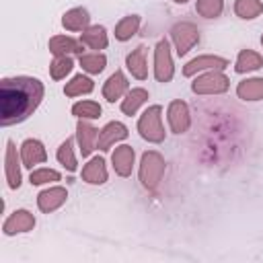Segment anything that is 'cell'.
I'll use <instances>...</instances> for the list:
<instances>
[{"instance_id":"obj_1","label":"cell","mask_w":263,"mask_h":263,"mask_svg":"<svg viewBox=\"0 0 263 263\" xmlns=\"http://www.w3.org/2000/svg\"><path fill=\"white\" fill-rule=\"evenodd\" d=\"M45 86L33 76H6L0 80V123L10 127L29 119L41 105Z\"/></svg>"},{"instance_id":"obj_2","label":"cell","mask_w":263,"mask_h":263,"mask_svg":"<svg viewBox=\"0 0 263 263\" xmlns=\"http://www.w3.org/2000/svg\"><path fill=\"white\" fill-rule=\"evenodd\" d=\"M166 171V160L158 150H146L140 156V166H138V179L140 185L146 191H156L162 177Z\"/></svg>"},{"instance_id":"obj_3","label":"cell","mask_w":263,"mask_h":263,"mask_svg":"<svg viewBox=\"0 0 263 263\" xmlns=\"http://www.w3.org/2000/svg\"><path fill=\"white\" fill-rule=\"evenodd\" d=\"M138 134L142 140L150 144H162L166 138L164 125H162V105H150L142 111L138 117Z\"/></svg>"},{"instance_id":"obj_4","label":"cell","mask_w":263,"mask_h":263,"mask_svg":"<svg viewBox=\"0 0 263 263\" xmlns=\"http://www.w3.org/2000/svg\"><path fill=\"white\" fill-rule=\"evenodd\" d=\"M230 88V78L224 70H208L193 78L191 92L193 95H224Z\"/></svg>"},{"instance_id":"obj_5","label":"cell","mask_w":263,"mask_h":263,"mask_svg":"<svg viewBox=\"0 0 263 263\" xmlns=\"http://www.w3.org/2000/svg\"><path fill=\"white\" fill-rule=\"evenodd\" d=\"M171 41L175 45V51L179 58L187 55L197 43H199V29L191 21H179L168 29Z\"/></svg>"},{"instance_id":"obj_6","label":"cell","mask_w":263,"mask_h":263,"mask_svg":"<svg viewBox=\"0 0 263 263\" xmlns=\"http://www.w3.org/2000/svg\"><path fill=\"white\" fill-rule=\"evenodd\" d=\"M152 72L156 82H171L175 76V64H173V53H171V41L166 37L158 39L154 47V62H152Z\"/></svg>"},{"instance_id":"obj_7","label":"cell","mask_w":263,"mask_h":263,"mask_svg":"<svg viewBox=\"0 0 263 263\" xmlns=\"http://www.w3.org/2000/svg\"><path fill=\"white\" fill-rule=\"evenodd\" d=\"M23 160H21V152L16 150L12 140H6V150H4V177H6V185L8 189L16 191L23 183V173H21Z\"/></svg>"},{"instance_id":"obj_8","label":"cell","mask_w":263,"mask_h":263,"mask_svg":"<svg viewBox=\"0 0 263 263\" xmlns=\"http://www.w3.org/2000/svg\"><path fill=\"white\" fill-rule=\"evenodd\" d=\"M230 66V62L222 55H214V53H201L193 60H189L185 66H183V76L185 78H193L201 72H208V70H226Z\"/></svg>"},{"instance_id":"obj_9","label":"cell","mask_w":263,"mask_h":263,"mask_svg":"<svg viewBox=\"0 0 263 263\" xmlns=\"http://www.w3.org/2000/svg\"><path fill=\"white\" fill-rule=\"evenodd\" d=\"M166 121H168V127L173 134L181 136L185 132H189L191 127V111H189V105L181 99H173L166 107Z\"/></svg>"},{"instance_id":"obj_10","label":"cell","mask_w":263,"mask_h":263,"mask_svg":"<svg viewBox=\"0 0 263 263\" xmlns=\"http://www.w3.org/2000/svg\"><path fill=\"white\" fill-rule=\"evenodd\" d=\"M37 220L35 216L21 208V210H14L12 214L6 216V220L2 222V234L4 236H16V234H25V232H31L35 228Z\"/></svg>"},{"instance_id":"obj_11","label":"cell","mask_w":263,"mask_h":263,"mask_svg":"<svg viewBox=\"0 0 263 263\" xmlns=\"http://www.w3.org/2000/svg\"><path fill=\"white\" fill-rule=\"evenodd\" d=\"M127 136H129V129H127L125 123H121V121H109V123H105V125L101 127V132H99L97 150L109 152V150H111L113 146H117L119 142L127 140Z\"/></svg>"},{"instance_id":"obj_12","label":"cell","mask_w":263,"mask_h":263,"mask_svg":"<svg viewBox=\"0 0 263 263\" xmlns=\"http://www.w3.org/2000/svg\"><path fill=\"white\" fill-rule=\"evenodd\" d=\"M99 132L101 129L95 127L88 119H78L76 121V144H78V150H80L82 158H88L97 150Z\"/></svg>"},{"instance_id":"obj_13","label":"cell","mask_w":263,"mask_h":263,"mask_svg":"<svg viewBox=\"0 0 263 263\" xmlns=\"http://www.w3.org/2000/svg\"><path fill=\"white\" fill-rule=\"evenodd\" d=\"M68 199V189L64 185H49L37 193V208L43 214H51L60 210Z\"/></svg>"},{"instance_id":"obj_14","label":"cell","mask_w":263,"mask_h":263,"mask_svg":"<svg viewBox=\"0 0 263 263\" xmlns=\"http://www.w3.org/2000/svg\"><path fill=\"white\" fill-rule=\"evenodd\" d=\"M134 164H136V150L129 144H117L111 152V166L115 175L127 179L134 171Z\"/></svg>"},{"instance_id":"obj_15","label":"cell","mask_w":263,"mask_h":263,"mask_svg":"<svg viewBox=\"0 0 263 263\" xmlns=\"http://www.w3.org/2000/svg\"><path fill=\"white\" fill-rule=\"evenodd\" d=\"M18 152H21V160H23L25 168H35L37 164H43L47 160V150H45L43 142L37 138L23 140Z\"/></svg>"},{"instance_id":"obj_16","label":"cell","mask_w":263,"mask_h":263,"mask_svg":"<svg viewBox=\"0 0 263 263\" xmlns=\"http://www.w3.org/2000/svg\"><path fill=\"white\" fill-rule=\"evenodd\" d=\"M47 49L53 58H60V55H80L84 53V45L80 39H74L70 35H53L49 37L47 41Z\"/></svg>"},{"instance_id":"obj_17","label":"cell","mask_w":263,"mask_h":263,"mask_svg":"<svg viewBox=\"0 0 263 263\" xmlns=\"http://www.w3.org/2000/svg\"><path fill=\"white\" fill-rule=\"evenodd\" d=\"M129 90V82H127V76L123 74V70H115L105 82H103V99L107 103H115V101H121L125 97V92Z\"/></svg>"},{"instance_id":"obj_18","label":"cell","mask_w":263,"mask_h":263,"mask_svg":"<svg viewBox=\"0 0 263 263\" xmlns=\"http://www.w3.org/2000/svg\"><path fill=\"white\" fill-rule=\"evenodd\" d=\"M80 179L88 185H105L107 179H109V173H107V162L103 156H90L86 160V164L82 166L80 171Z\"/></svg>"},{"instance_id":"obj_19","label":"cell","mask_w":263,"mask_h":263,"mask_svg":"<svg viewBox=\"0 0 263 263\" xmlns=\"http://www.w3.org/2000/svg\"><path fill=\"white\" fill-rule=\"evenodd\" d=\"M62 27L72 33H82L90 27V14L84 6H74L62 14Z\"/></svg>"},{"instance_id":"obj_20","label":"cell","mask_w":263,"mask_h":263,"mask_svg":"<svg viewBox=\"0 0 263 263\" xmlns=\"http://www.w3.org/2000/svg\"><path fill=\"white\" fill-rule=\"evenodd\" d=\"M125 68L136 80L148 78V62H146V45H138L125 55Z\"/></svg>"},{"instance_id":"obj_21","label":"cell","mask_w":263,"mask_h":263,"mask_svg":"<svg viewBox=\"0 0 263 263\" xmlns=\"http://www.w3.org/2000/svg\"><path fill=\"white\" fill-rule=\"evenodd\" d=\"M236 97L245 103H255L263 101V76H251L242 78L236 84Z\"/></svg>"},{"instance_id":"obj_22","label":"cell","mask_w":263,"mask_h":263,"mask_svg":"<svg viewBox=\"0 0 263 263\" xmlns=\"http://www.w3.org/2000/svg\"><path fill=\"white\" fill-rule=\"evenodd\" d=\"M148 99H150V95H148V90H146L144 86H132V88L125 92V97L121 99L119 109H121L123 115L132 117V115H136V113L140 111L142 105H146Z\"/></svg>"},{"instance_id":"obj_23","label":"cell","mask_w":263,"mask_h":263,"mask_svg":"<svg viewBox=\"0 0 263 263\" xmlns=\"http://www.w3.org/2000/svg\"><path fill=\"white\" fill-rule=\"evenodd\" d=\"M80 41H82L84 47L101 51L109 45V35H107V29L103 25H90L88 29H84L80 33Z\"/></svg>"},{"instance_id":"obj_24","label":"cell","mask_w":263,"mask_h":263,"mask_svg":"<svg viewBox=\"0 0 263 263\" xmlns=\"http://www.w3.org/2000/svg\"><path fill=\"white\" fill-rule=\"evenodd\" d=\"M259 68H263V55L255 49H240L234 62V72L236 74H249V72H257Z\"/></svg>"},{"instance_id":"obj_25","label":"cell","mask_w":263,"mask_h":263,"mask_svg":"<svg viewBox=\"0 0 263 263\" xmlns=\"http://www.w3.org/2000/svg\"><path fill=\"white\" fill-rule=\"evenodd\" d=\"M140 23H142L140 14H125V16H121L117 21V25H115V31H113L115 39L121 41V43L129 41L140 31Z\"/></svg>"},{"instance_id":"obj_26","label":"cell","mask_w":263,"mask_h":263,"mask_svg":"<svg viewBox=\"0 0 263 263\" xmlns=\"http://www.w3.org/2000/svg\"><path fill=\"white\" fill-rule=\"evenodd\" d=\"M95 90V80L88 74H76L70 78V82H66L64 86V95L74 99V97H82V95H90Z\"/></svg>"},{"instance_id":"obj_27","label":"cell","mask_w":263,"mask_h":263,"mask_svg":"<svg viewBox=\"0 0 263 263\" xmlns=\"http://www.w3.org/2000/svg\"><path fill=\"white\" fill-rule=\"evenodd\" d=\"M78 64L82 68V72L95 76V74H101L105 68H107V55L101 53V51H88V53H80L78 55Z\"/></svg>"},{"instance_id":"obj_28","label":"cell","mask_w":263,"mask_h":263,"mask_svg":"<svg viewBox=\"0 0 263 263\" xmlns=\"http://www.w3.org/2000/svg\"><path fill=\"white\" fill-rule=\"evenodd\" d=\"M74 142H76V138H66V140L58 146V150H55L58 162H60L68 173H74V171L78 168V160H76V154H74Z\"/></svg>"},{"instance_id":"obj_29","label":"cell","mask_w":263,"mask_h":263,"mask_svg":"<svg viewBox=\"0 0 263 263\" xmlns=\"http://www.w3.org/2000/svg\"><path fill=\"white\" fill-rule=\"evenodd\" d=\"M70 111H72V115H74L76 119H88V121H95V119L101 117L103 107H101L97 101H92V99H82V101H76V103L72 105Z\"/></svg>"},{"instance_id":"obj_30","label":"cell","mask_w":263,"mask_h":263,"mask_svg":"<svg viewBox=\"0 0 263 263\" xmlns=\"http://www.w3.org/2000/svg\"><path fill=\"white\" fill-rule=\"evenodd\" d=\"M234 14L242 21H253L263 14V0H234Z\"/></svg>"},{"instance_id":"obj_31","label":"cell","mask_w":263,"mask_h":263,"mask_svg":"<svg viewBox=\"0 0 263 263\" xmlns=\"http://www.w3.org/2000/svg\"><path fill=\"white\" fill-rule=\"evenodd\" d=\"M62 181V173L49 166H39V168H31L29 175V183L31 185H49V183H58Z\"/></svg>"},{"instance_id":"obj_32","label":"cell","mask_w":263,"mask_h":263,"mask_svg":"<svg viewBox=\"0 0 263 263\" xmlns=\"http://www.w3.org/2000/svg\"><path fill=\"white\" fill-rule=\"evenodd\" d=\"M195 12L201 18H218L224 12V0H195Z\"/></svg>"},{"instance_id":"obj_33","label":"cell","mask_w":263,"mask_h":263,"mask_svg":"<svg viewBox=\"0 0 263 263\" xmlns=\"http://www.w3.org/2000/svg\"><path fill=\"white\" fill-rule=\"evenodd\" d=\"M72 70H74V60H72V55L53 58L51 64H49V76H51V80H64Z\"/></svg>"},{"instance_id":"obj_34","label":"cell","mask_w":263,"mask_h":263,"mask_svg":"<svg viewBox=\"0 0 263 263\" xmlns=\"http://www.w3.org/2000/svg\"><path fill=\"white\" fill-rule=\"evenodd\" d=\"M173 2H177V4H187L189 0H173Z\"/></svg>"},{"instance_id":"obj_35","label":"cell","mask_w":263,"mask_h":263,"mask_svg":"<svg viewBox=\"0 0 263 263\" xmlns=\"http://www.w3.org/2000/svg\"><path fill=\"white\" fill-rule=\"evenodd\" d=\"M261 47H263V35H261Z\"/></svg>"}]
</instances>
